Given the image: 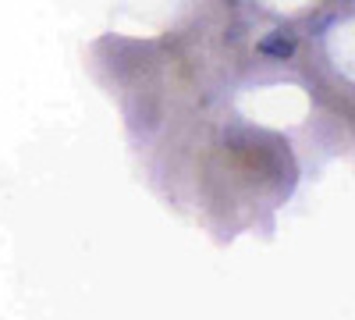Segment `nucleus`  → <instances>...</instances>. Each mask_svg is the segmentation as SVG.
I'll return each instance as SVG.
<instances>
[{"instance_id": "1", "label": "nucleus", "mask_w": 355, "mask_h": 320, "mask_svg": "<svg viewBox=\"0 0 355 320\" xmlns=\"http://www.w3.org/2000/svg\"><path fill=\"white\" fill-rule=\"evenodd\" d=\"M256 50L263 57H270V61H291L295 50H299V33L295 28H274V33H266L256 43Z\"/></svg>"}]
</instances>
